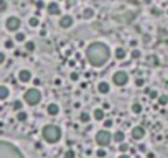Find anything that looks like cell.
I'll use <instances>...</instances> for the list:
<instances>
[{
  "label": "cell",
  "mask_w": 168,
  "mask_h": 158,
  "mask_svg": "<svg viewBox=\"0 0 168 158\" xmlns=\"http://www.w3.org/2000/svg\"><path fill=\"white\" fill-rule=\"evenodd\" d=\"M111 58V49H109L107 45H104L101 41L91 43L89 46L86 48V60L89 61L91 66H104V64L109 61Z\"/></svg>",
  "instance_id": "cell-1"
},
{
  "label": "cell",
  "mask_w": 168,
  "mask_h": 158,
  "mask_svg": "<svg viewBox=\"0 0 168 158\" xmlns=\"http://www.w3.org/2000/svg\"><path fill=\"white\" fill-rule=\"evenodd\" d=\"M0 158H25V157L13 143L0 140Z\"/></svg>",
  "instance_id": "cell-2"
},
{
  "label": "cell",
  "mask_w": 168,
  "mask_h": 158,
  "mask_svg": "<svg viewBox=\"0 0 168 158\" xmlns=\"http://www.w3.org/2000/svg\"><path fill=\"white\" fill-rule=\"evenodd\" d=\"M41 135H43V138L48 142V143H56V142H59V138H61V129L58 125L48 123V125L43 127Z\"/></svg>",
  "instance_id": "cell-3"
},
{
  "label": "cell",
  "mask_w": 168,
  "mask_h": 158,
  "mask_svg": "<svg viewBox=\"0 0 168 158\" xmlns=\"http://www.w3.org/2000/svg\"><path fill=\"white\" fill-rule=\"evenodd\" d=\"M40 101H41V92H40V89L32 87V89H28V91L25 92V102L26 104L36 105Z\"/></svg>",
  "instance_id": "cell-4"
},
{
  "label": "cell",
  "mask_w": 168,
  "mask_h": 158,
  "mask_svg": "<svg viewBox=\"0 0 168 158\" xmlns=\"http://www.w3.org/2000/svg\"><path fill=\"white\" fill-rule=\"evenodd\" d=\"M111 140H112V135H111V132H107V130H101V132H97V135H96V142H97V145H99L101 148H104V147H107L109 143H111Z\"/></svg>",
  "instance_id": "cell-5"
},
{
  "label": "cell",
  "mask_w": 168,
  "mask_h": 158,
  "mask_svg": "<svg viewBox=\"0 0 168 158\" xmlns=\"http://www.w3.org/2000/svg\"><path fill=\"white\" fill-rule=\"evenodd\" d=\"M112 82H114L115 86H119V87H124V86L129 82V74L125 73V71H117V73H114V76H112Z\"/></svg>",
  "instance_id": "cell-6"
},
{
  "label": "cell",
  "mask_w": 168,
  "mask_h": 158,
  "mask_svg": "<svg viewBox=\"0 0 168 158\" xmlns=\"http://www.w3.org/2000/svg\"><path fill=\"white\" fill-rule=\"evenodd\" d=\"M20 18L17 17H10L7 18V21H5V26H7L8 32H18V28H20Z\"/></svg>",
  "instance_id": "cell-7"
},
{
  "label": "cell",
  "mask_w": 168,
  "mask_h": 158,
  "mask_svg": "<svg viewBox=\"0 0 168 158\" xmlns=\"http://www.w3.org/2000/svg\"><path fill=\"white\" fill-rule=\"evenodd\" d=\"M145 137V129L143 127H134L132 129V138L134 140H142Z\"/></svg>",
  "instance_id": "cell-8"
},
{
  "label": "cell",
  "mask_w": 168,
  "mask_h": 158,
  "mask_svg": "<svg viewBox=\"0 0 168 158\" xmlns=\"http://www.w3.org/2000/svg\"><path fill=\"white\" fill-rule=\"evenodd\" d=\"M59 26H61V28H71V26H73V17H69V15H65V17H61Z\"/></svg>",
  "instance_id": "cell-9"
},
{
  "label": "cell",
  "mask_w": 168,
  "mask_h": 158,
  "mask_svg": "<svg viewBox=\"0 0 168 158\" xmlns=\"http://www.w3.org/2000/svg\"><path fill=\"white\" fill-rule=\"evenodd\" d=\"M18 79L22 82H28V81H32V73H30L28 69H22L20 73H18Z\"/></svg>",
  "instance_id": "cell-10"
},
{
  "label": "cell",
  "mask_w": 168,
  "mask_h": 158,
  "mask_svg": "<svg viewBox=\"0 0 168 158\" xmlns=\"http://www.w3.org/2000/svg\"><path fill=\"white\" fill-rule=\"evenodd\" d=\"M46 10H48V13L50 15H59V5L56 4V2H51V4H48L46 5Z\"/></svg>",
  "instance_id": "cell-11"
},
{
  "label": "cell",
  "mask_w": 168,
  "mask_h": 158,
  "mask_svg": "<svg viewBox=\"0 0 168 158\" xmlns=\"http://www.w3.org/2000/svg\"><path fill=\"white\" fill-rule=\"evenodd\" d=\"M46 112L50 114V115H58V114H59V105L54 104V102H51V104H48Z\"/></svg>",
  "instance_id": "cell-12"
},
{
  "label": "cell",
  "mask_w": 168,
  "mask_h": 158,
  "mask_svg": "<svg viewBox=\"0 0 168 158\" xmlns=\"http://www.w3.org/2000/svg\"><path fill=\"white\" fill-rule=\"evenodd\" d=\"M97 91L101 92V94H107L109 91H111V86H109V82H99L97 84Z\"/></svg>",
  "instance_id": "cell-13"
},
{
  "label": "cell",
  "mask_w": 168,
  "mask_h": 158,
  "mask_svg": "<svg viewBox=\"0 0 168 158\" xmlns=\"http://www.w3.org/2000/svg\"><path fill=\"white\" fill-rule=\"evenodd\" d=\"M114 56H115V60H125V56H127V51H125L124 48H115V51H114Z\"/></svg>",
  "instance_id": "cell-14"
},
{
  "label": "cell",
  "mask_w": 168,
  "mask_h": 158,
  "mask_svg": "<svg viewBox=\"0 0 168 158\" xmlns=\"http://www.w3.org/2000/svg\"><path fill=\"white\" fill-rule=\"evenodd\" d=\"M8 94H10V91H8L7 86H0V101H5L8 97Z\"/></svg>",
  "instance_id": "cell-15"
},
{
  "label": "cell",
  "mask_w": 168,
  "mask_h": 158,
  "mask_svg": "<svg viewBox=\"0 0 168 158\" xmlns=\"http://www.w3.org/2000/svg\"><path fill=\"white\" fill-rule=\"evenodd\" d=\"M94 17V10L92 8H84V10H82V18H84V20H89V18H92Z\"/></svg>",
  "instance_id": "cell-16"
},
{
  "label": "cell",
  "mask_w": 168,
  "mask_h": 158,
  "mask_svg": "<svg viewBox=\"0 0 168 158\" xmlns=\"http://www.w3.org/2000/svg\"><path fill=\"white\" fill-rule=\"evenodd\" d=\"M124 138H125V134L124 132H120V130L114 134V140L117 142V143H124Z\"/></svg>",
  "instance_id": "cell-17"
},
{
  "label": "cell",
  "mask_w": 168,
  "mask_h": 158,
  "mask_svg": "<svg viewBox=\"0 0 168 158\" xmlns=\"http://www.w3.org/2000/svg\"><path fill=\"white\" fill-rule=\"evenodd\" d=\"M92 117L96 120H104V119H106V117H104V110L102 109H96V110H94V114H92Z\"/></svg>",
  "instance_id": "cell-18"
},
{
  "label": "cell",
  "mask_w": 168,
  "mask_h": 158,
  "mask_svg": "<svg viewBox=\"0 0 168 158\" xmlns=\"http://www.w3.org/2000/svg\"><path fill=\"white\" fill-rule=\"evenodd\" d=\"M12 109L17 110V112H22V109H23V102H22V101H15L13 104H12Z\"/></svg>",
  "instance_id": "cell-19"
},
{
  "label": "cell",
  "mask_w": 168,
  "mask_h": 158,
  "mask_svg": "<svg viewBox=\"0 0 168 158\" xmlns=\"http://www.w3.org/2000/svg\"><path fill=\"white\" fill-rule=\"evenodd\" d=\"M26 119H28V114L23 112V110L17 114V120H18V122H26Z\"/></svg>",
  "instance_id": "cell-20"
},
{
  "label": "cell",
  "mask_w": 168,
  "mask_h": 158,
  "mask_svg": "<svg viewBox=\"0 0 168 158\" xmlns=\"http://www.w3.org/2000/svg\"><path fill=\"white\" fill-rule=\"evenodd\" d=\"M142 109H143L142 104H139V102L132 104V112H134V114H140V112H142Z\"/></svg>",
  "instance_id": "cell-21"
},
{
  "label": "cell",
  "mask_w": 168,
  "mask_h": 158,
  "mask_svg": "<svg viewBox=\"0 0 168 158\" xmlns=\"http://www.w3.org/2000/svg\"><path fill=\"white\" fill-rule=\"evenodd\" d=\"M79 120H81L82 123H87V122H89V120H91V115H89V114H87V112H82L81 115H79Z\"/></svg>",
  "instance_id": "cell-22"
},
{
  "label": "cell",
  "mask_w": 168,
  "mask_h": 158,
  "mask_svg": "<svg viewBox=\"0 0 168 158\" xmlns=\"http://www.w3.org/2000/svg\"><path fill=\"white\" fill-rule=\"evenodd\" d=\"M30 26H33V28H36V26H40V20H38V17H32L30 18Z\"/></svg>",
  "instance_id": "cell-23"
},
{
  "label": "cell",
  "mask_w": 168,
  "mask_h": 158,
  "mask_svg": "<svg viewBox=\"0 0 168 158\" xmlns=\"http://www.w3.org/2000/svg\"><path fill=\"white\" fill-rule=\"evenodd\" d=\"M158 104L160 105H167L168 104V96H158Z\"/></svg>",
  "instance_id": "cell-24"
},
{
  "label": "cell",
  "mask_w": 168,
  "mask_h": 158,
  "mask_svg": "<svg viewBox=\"0 0 168 158\" xmlns=\"http://www.w3.org/2000/svg\"><path fill=\"white\" fill-rule=\"evenodd\" d=\"M25 49H26V51H30V53L35 51V43H33V41H26L25 43Z\"/></svg>",
  "instance_id": "cell-25"
},
{
  "label": "cell",
  "mask_w": 168,
  "mask_h": 158,
  "mask_svg": "<svg viewBox=\"0 0 168 158\" xmlns=\"http://www.w3.org/2000/svg\"><path fill=\"white\" fill-rule=\"evenodd\" d=\"M25 40H26L25 33H20V32H18L17 35H15V41H20V43H22V41H25Z\"/></svg>",
  "instance_id": "cell-26"
},
{
  "label": "cell",
  "mask_w": 168,
  "mask_h": 158,
  "mask_svg": "<svg viewBox=\"0 0 168 158\" xmlns=\"http://www.w3.org/2000/svg\"><path fill=\"white\" fill-rule=\"evenodd\" d=\"M112 123H114V120L112 119H104V130H107L112 127Z\"/></svg>",
  "instance_id": "cell-27"
},
{
  "label": "cell",
  "mask_w": 168,
  "mask_h": 158,
  "mask_svg": "<svg viewBox=\"0 0 168 158\" xmlns=\"http://www.w3.org/2000/svg\"><path fill=\"white\" fill-rule=\"evenodd\" d=\"M140 56H142V53H140L139 49H132V53H130V58H134V60H139Z\"/></svg>",
  "instance_id": "cell-28"
},
{
  "label": "cell",
  "mask_w": 168,
  "mask_h": 158,
  "mask_svg": "<svg viewBox=\"0 0 168 158\" xmlns=\"http://www.w3.org/2000/svg\"><path fill=\"white\" fill-rule=\"evenodd\" d=\"M147 94H148V97H150V99H158V92L153 91V89H152V91L148 89V91H147Z\"/></svg>",
  "instance_id": "cell-29"
},
{
  "label": "cell",
  "mask_w": 168,
  "mask_h": 158,
  "mask_svg": "<svg viewBox=\"0 0 168 158\" xmlns=\"http://www.w3.org/2000/svg\"><path fill=\"white\" fill-rule=\"evenodd\" d=\"M129 145H127V143H120V145H119V150H120L122 151V155H124L125 153V151H129Z\"/></svg>",
  "instance_id": "cell-30"
},
{
  "label": "cell",
  "mask_w": 168,
  "mask_h": 158,
  "mask_svg": "<svg viewBox=\"0 0 168 158\" xmlns=\"http://www.w3.org/2000/svg\"><path fill=\"white\" fill-rule=\"evenodd\" d=\"M143 84H145V79H143V77H137L135 79V86L137 87H142Z\"/></svg>",
  "instance_id": "cell-31"
},
{
  "label": "cell",
  "mask_w": 168,
  "mask_h": 158,
  "mask_svg": "<svg viewBox=\"0 0 168 158\" xmlns=\"http://www.w3.org/2000/svg\"><path fill=\"white\" fill-rule=\"evenodd\" d=\"M35 7L36 10H41V8H45L46 5H45V2H41V0H38V2H35Z\"/></svg>",
  "instance_id": "cell-32"
},
{
  "label": "cell",
  "mask_w": 168,
  "mask_h": 158,
  "mask_svg": "<svg viewBox=\"0 0 168 158\" xmlns=\"http://www.w3.org/2000/svg\"><path fill=\"white\" fill-rule=\"evenodd\" d=\"M106 155H107V151L104 150V148H99V150H97V157L99 158H106Z\"/></svg>",
  "instance_id": "cell-33"
},
{
  "label": "cell",
  "mask_w": 168,
  "mask_h": 158,
  "mask_svg": "<svg viewBox=\"0 0 168 158\" xmlns=\"http://www.w3.org/2000/svg\"><path fill=\"white\" fill-rule=\"evenodd\" d=\"M13 46H15L13 40H7V41H5V48H7V49H12Z\"/></svg>",
  "instance_id": "cell-34"
},
{
  "label": "cell",
  "mask_w": 168,
  "mask_h": 158,
  "mask_svg": "<svg viewBox=\"0 0 168 158\" xmlns=\"http://www.w3.org/2000/svg\"><path fill=\"white\" fill-rule=\"evenodd\" d=\"M76 157V153L73 150H68V151H65V158H74Z\"/></svg>",
  "instance_id": "cell-35"
},
{
  "label": "cell",
  "mask_w": 168,
  "mask_h": 158,
  "mask_svg": "<svg viewBox=\"0 0 168 158\" xmlns=\"http://www.w3.org/2000/svg\"><path fill=\"white\" fill-rule=\"evenodd\" d=\"M33 86H35V87L38 89L40 86H41V79H40V77H35V79H33Z\"/></svg>",
  "instance_id": "cell-36"
},
{
  "label": "cell",
  "mask_w": 168,
  "mask_h": 158,
  "mask_svg": "<svg viewBox=\"0 0 168 158\" xmlns=\"http://www.w3.org/2000/svg\"><path fill=\"white\" fill-rule=\"evenodd\" d=\"M79 79V74L78 73H71V81H78Z\"/></svg>",
  "instance_id": "cell-37"
},
{
  "label": "cell",
  "mask_w": 168,
  "mask_h": 158,
  "mask_svg": "<svg viewBox=\"0 0 168 158\" xmlns=\"http://www.w3.org/2000/svg\"><path fill=\"white\" fill-rule=\"evenodd\" d=\"M5 63V53H0V64Z\"/></svg>",
  "instance_id": "cell-38"
},
{
  "label": "cell",
  "mask_w": 168,
  "mask_h": 158,
  "mask_svg": "<svg viewBox=\"0 0 168 158\" xmlns=\"http://www.w3.org/2000/svg\"><path fill=\"white\" fill-rule=\"evenodd\" d=\"M152 13L153 15H160V10H158V8H152Z\"/></svg>",
  "instance_id": "cell-39"
},
{
  "label": "cell",
  "mask_w": 168,
  "mask_h": 158,
  "mask_svg": "<svg viewBox=\"0 0 168 158\" xmlns=\"http://www.w3.org/2000/svg\"><path fill=\"white\" fill-rule=\"evenodd\" d=\"M139 150H140V151H145L147 147H145V145H139Z\"/></svg>",
  "instance_id": "cell-40"
},
{
  "label": "cell",
  "mask_w": 168,
  "mask_h": 158,
  "mask_svg": "<svg viewBox=\"0 0 168 158\" xmlns=\"http://www.w3.org/2000/svg\"><path fill=\"white\" fill-rule=\"evenodd\" d=\"M109 107H111V104H109V102H106V104H104V109H102V110H107Z\"/></svg>",
  "instance_id": "cell-41"
},
{
  "label": "cell",
  "mask_w": 168,
  "mask_h": 158,
  "mask_svg": "<svg viewBox=\"0 0 168 158\" xmlns=\"http://www.w3.org/2000/svg\"><path fill=\"white\" fill-rule=\"evenodd\" d=\"M130 46H134V48L137 46V41H135V40H132V41H130Z\"/></svg>",
  "instance_id": "cell-42"
},
{
  "label": "cell",
  "mask_w": 168,
  "mask_h": 158,
  "mask_svg": "<svg viewBox=\"0 0 168 158\" xmlns=\"http://www.w3.org/2000/svg\"><path fill=\"white\" fill-rule=\"evenodd\" d=\"M0 8H5V2L4 0H0Z\"/></svg>",
  "instance_id": "cell-43"
},
{
  "label": "cell",
  "mask_w": 168,
  "mask_h": 158,
  "mask_svg": "<svg viewBox=\"0 0 168 158\" xmlns=\"http://www.w3.org/2000/svg\"><path fill=\"white\" fill-rule=\"evenodd\" d=\"M119 158H130V157H129V155H127V153H124V155H120V157H119Z\"/></svg>",
  "instance_id": "cell-44"
}]
</instances>
